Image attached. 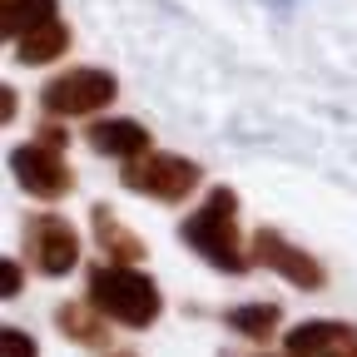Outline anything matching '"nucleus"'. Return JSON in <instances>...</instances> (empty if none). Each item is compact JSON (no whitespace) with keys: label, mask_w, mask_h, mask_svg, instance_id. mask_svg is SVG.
I'll use <instances>...</instances> for the list:
<instances>
[{"label":"nucleus","mask_w":357,"mask_h":357,"mask_svg":"<svg viewBox=\"0 0 357 357\" xmlns=\"http://www.w3.org/2000/svg\"><path fill=\"white\" fill-rule=\"evenodd\" d=\"M278 323H283L278 303H243V307L229 312V328L243 333V337H253V342H268V337L278 333Z\"/></svg>","instance_id":"obj_13"},{"label":"nucleus","mask_w":357,"mask_h":357,"mask_svg":"<svg viewBox=\"0 0 357 357\" xmlns=\"http://www.w3.org/2000/svg\"><path fill=\"white\" fill-rule=\"evenodd\" d=\"M89 213H95V238H100V248H105V258H109V263H139V258L149 253V248H144V238H134L124 223L114 218V208L95 204Z\"/></svg>","instance_id":"obj_11"},{"label":"nucleus","mask_w":357,"mask_h":357,"mask_svg":"<svg viewBox=\"0 0 357 357\" xmlns=\"http://www.w3.org/2000/svg\"><path fill=\"white\" fill-rule=\"evenodd\" d=\"M109 357H134V352H109Z\"/></svg>","instance_id":"obj_17"},{"label":"nucleus","mask_w":357,"mask_h":357,"mask_svg":"<svg viewBox=\"0 0 357 357\" xmlns=\"http://www.w3.org/2000/svg\"><path fill=\"white\" fill-rule=\"evenodd\" d=\"M10 169H15V184H20L25 194H35V199H60V194L75 189V174H70L60 144H50V139L20 144V149L10 154Z\"/></svg>","instance_id":"obj_5"},{"label":"nucleus","mask_w":357,"mask_h":357,"mask_svg":"<svg viewBox=\"0 0 357 357\" xmlns=\"http://www.w3.org/2000/svg\"><path fill=\"white\" fill-rule=\"evenodd\" d=\"M0 357H40V347L20 328H0Z\"/></svg>","instance_id":"obj_15"},{"label":"nucleus","mask_w":357,"mask_h":357,"mask_svg":"<svg viewBox=\"0 0 357 357\" xmlns=\"http://www.w3.org/2000/svg\"><path fill=\"white\" fill-rule=\"evenodd\" d=\"M253 258H258L263 268H273V273H283L293 288L318 293V288L328 283L323 263H318V258H307L303 248H293V243H288L283 234H273V229H258V234H253Z\"/></svg>","instance_id":"obj_7"},{"label":"nucleus","mask_w":357,"mask_h":357,"mask_svg":"<svg viewBox=\"0 0 357 357\" xmlns=\"http://www.w3.org/2000/svg\"><path fill=\"white\" fill-rule=\"evenodd\" d=\"M65 50H70V30H65L55 15L15 35V60H25V65H50V60H60Z\"/></svg>","instance_id":"obj_10"},{"label":"nucleus","mask_w":357,"mask_h":357,"mask_svg":"<svg viewBox=\"0 0 357 357\" xmlns=\"http://www.w3.org/2000/svg\"><path fill=\"white\" fill-rule=\"evenodd\" d=\"M0 298H20V263L15 258L6 263V293H0Z\"/></svg>","instance_id":"obj_16"},{"label":"nucleus","mask_w":357,"mask_h":357,"mask_svg":"<svg viewBox=\"0 0 357 357\" xmlns=\"http://www.w3.org/2000/svg\"><path fill=\"white\" fill-rule=\"evenodd\" d=\"M25 248H30V258H35V268L45 278H65L70 268L79 263V234L60 213H40L25 229Z\"/></svg>","instance_id":"obj_6"},{"label":"nucleus","mask_w":357,"mask_h":357,"mask_svg":"<svg viewBox=\"0 0 357 357\" xmlns=\"http://www.w3.org/2000/svg\"><path fill=\"white\" fill-rule=\"evenodd\" d=\"M89 303L124 328H149L164 312V298H159L154 278H144L134 263H100L89 273Z\"/></svg>","instance_id":"obj_2"},{"label":"nucleus","mask_w":357,"mask_h":357,"mask_svg":"<svg viewBox=\"0 0 357 357\" xmlns=\"http://www.w3.org/2000/svg\"><path fill=\"white\" fill-rule=\"evenodd\" d=\"M178 238H184L208 268H218V273H243L253 263L243 253V238H238V194L234 189H213L199 213H189L178 223Z\"/></svg>","instance_id":"obj_1"},{"label":"nucleus","mask_w":357,"mask_h":357,"mask_svg":"<svg viewBox=\"0 0 357 357\" xmlns=\"http://www.w3.org/2000/svg\"><path fill=\"white\" fill-rule=\"evenodd\" d=\"M283 347L288 357H357V333L342 323H298Z\"/></svg>","instance_id":"obj_8"},{"label":"nucleus","mask_w":357,"mask_h":357,"mask_svg":"<svg viewBox=\"0 0 357 357\" xmlns=\"http://www.w3.org/2000/svg\"><path fill=\"white\" fill-rule=\"evenodd\" d=\"M55 15V0H6V35L15 40L20 30H30V25H40V20H50Z\"/></svg>","instance_id":"obj_14"},{"label":"nucleus","mask_w":357,"mask_h":357,"mask_svg":"<svg viewBox=\"0 0 357 357\" xmlns=\"http://www.w3.org/2000/svg\"><path fill=\"white\" fill-rule=\"evenodd\" d=\"M55 323H60V333L65 337H75L79 347H105V312L95 307V303H60L55 307Z\"/></svg>","instance_id":"obj_12"},{"label":"nucleus","mask_w":357,"mask_h":357,"mask_svg":"<svg viewBox=\"0 0 357 357\" xmlns=\"http://www.w3.org/2000/svg\"><path fill=\"white\" fill-rule=\"evenodd\" d=\"M199 164L184 159V154H139V159H124V174L119 184L134 189V194H149V199H164V204H178L184 194L199 189Z\"/></svg>","instance_id":"obj_3"},{"label":"nucleus","mask_w":357,"mask_h":357,"mask_svg":"<svg viewBox=\"0 0 357 357\" xmlns=\"http://www.w3.org/2000/svg\"><path fill=\"white\" fill-rule=\"evenodd\" d=\"M89 149L95 154H109V159H139L149 154V129L134 124V119H100L89 124Z\"/></svg>","instance_id":"obj_9"},{"label":"nucleus","mask_w":357,"mask_h":357,"mask_svg":"<svg viewBox=\"0 0 357 357\" xmlns=\"http://www.w3.org/2000/svg\"><path fill=\"white\" fill-rule=\"evenodd\" d=\"M119 95V79L109 70H65L40 89L50 114H95Z\"/></svg>","instance_id":"obj_4"}]
</instances>
